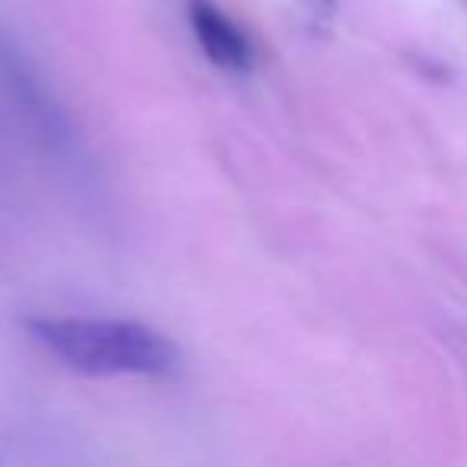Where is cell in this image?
Wrapping results in <instances>:
<instances>
[{
    "label": "cell",
    "mask_w": 467,
    "mask_h": 467,
    "mask_svg": "<svg viewBox=\"0 0 467 467\" xmlns=\"http://www.w3.org/2000/svg\"><path fill=\"white\" fill-rule=\"evenodd\" d=\"M39 349L65 368L93 378L173 375L180 352L161 330L109 317H36L26 324Z\"/></svg>",
    "instance_id": "cell-1"
},
{
    "label": "cell",
    "mask_w": 467,
    "mask_h": 467,
    "mask_svg": "<svg viewBox=\"0 0 467 467\" xmlns=\"http://www.w3.org/2000/svg\"><path fill=\"white\" fill-rule=\"evenodd\" d=\"M0 87L29 129V135L48 154L61 157V161H74L80 154L78 125H74L65 99L58 97V90L46 78L26 42L4 23H0Z\"/></svg>",
    "instance_id": "cell-2"
},
{
    "label": "cell",
    "mask_w": 467,
    "mask_h": 467,
    "mask_svg": "<svg viewBox=\"0 0 467 467\" xmlns=\"http://www.w3.org/2000/svg\"><path fill=\"white\" fill-rule=\"evenodd\" d=\"M189 29L212 65L237 74L254 67V46H250L247 33L224 10H218V4L189 0Z\"/></svg>",
    "instance_id": "cell-3"
},
{
    "label": "cell",
    "mask_w": 467,
    "mask_h": 467,
    "mask_svg": "<svg viewBox=\"0 0 467 467\" xmlns=\"http://www.w3.org/2000/svg\"><path fill=\"white\" fill-rule=\"evenodd\" d=\"M314 4H317L320 10H333V4H337V0H314Z\"/></svg>",
    "instance_id": "cell-4"
}]
</instances>
